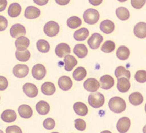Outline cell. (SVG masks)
Instances as JSON below:
<instances>
[{
	"mask_svg": "<svg viewBox=\"0 0 146 133\" xmlns=\"http://www.w3.org/2000/svg\"><path fill=\"white\" fill-rule=\"evenodd\" d=\"M103 40V37L100 34L95 33L93 34L88 39L87 43L90 48L93 50H96L100 47Z\"/></svg>",
	"mask_w": 146,
	"mask_h": 133,
	"instance_id": "6",
	"label": "cell"
},
{
	"mask_svg": "<svg viewBox=\"0 0 146 133\" xmlns=\"http://www.w3.org/2000/svg\"><path fill=\"white\" fill-rule=\"evenodd\" d=\"M116 15L119 20L122 21L127 20L130 17L129 12L128 9L124 7H120L116 9Z\"/></svg>",
	"mask_w": 146,
	"mask_h": 133,
	"instance_id": "32",
	"label": "cell"
},
{
	"mask_svg": "<svg viewBox=\"0 0 146 133\" xmlns=\"http://www.w3.org/2000/svg\"><path fill=\"white\" fill-rule=\"evenodd\" d=\"M10 33L12 38H14L25 36L26 34L25 27L20 23L14 24L10 28Z\"/></svg>",
	"mask_w": 146,
	"mask_h": 133,
	"instance_id": "7",
	"label": "cell"
},
{
	"mask_svg": "<svg viewBox=\"0 0 146 133\" xmlns=\"http://www.w3.org/2000/svg\"><path fill=\"white\" fill-rule=\"evenodd\" d=\"M37 112L40 115H47L50 111V105L44 101H40L36 105Z\"/></svg>",
	"mask_w": 146,
	"mask_h": 133,
	"instance_id": "24",
	"label": "cell"
},
{
	"mask_svg": "<svg viewBox=\"0 0 146 133\" xmlns=\"http://www.w3.org/2000/svg\"><path fill=\"white\" fill-rule=\"evenodd\" d=\"M41 90L44 95L50 96L53 95L56 92V87L53 83L50 82H45L42 85Z\"/></svg>",
	"mask_w": 146,
	"mask_h": 133,
	"instance_id": "28",
	"label": "cell"
},
{
	"mask_svg": "<svg viewBox=\"0 0 146 133\" xmlns=\"http://www.w3.org/2000/svg\"><path fill=\"white\" fill-rule=\"evenodd\" d=\"M6 133H23L20 127L17 125H12L8 126L5 130Z\"/></svg>",
	"mask_w": 146,
	"mask_h": 133,
	"instance_id": "41",
	"label": "cell"
},
{
	"mask_svg": "<svg viewBox=\"0 0 146 133\" xmlns=\"http://www.w3.org/2000/svg\"><path fill=\"white\" fill-rule=\"evenodd\" d=\"M15 56L17 59L21 62H27L30 58L31 54L29 50L20 52L17 50L15 53Z\"/></svg>",
	"mask_w": 146,
	"mask_h": 133,
	"instance_id": "36",
	"label": "cell"
},
{
	"mask_svg": "<svg viewBox=\"0 0 146 133\" xmlns=\"http://www.w3.org/2000/svg\"><path fill=\"white\" fill-rule=\"evenodd\" d=\"M116 54L117 58L120 60H126L128 59L129 57L130 51L126 46L122 45L118 48Z\"/></svg>",
	"mask_w": 146,
	"mask_h": 133,
	"instance_id": "30",
	"label": "cell"
},
{
	"mask_svg": "<svg viewBox=\"0 0 146 133\" xmlns=\"http://www.w3.org/2000/svg\"><path fill=\"white\" fill-rule=\"evenodd\" d=\"M83 18L86 23L90 25H94L99 20L100 13L98 10L95 9H88L84 12Z\"/></svg>",
	"mask_w": 146,
	"mask_h": 133,
	"instance_id": "3",
	"label": "cell"
},
{
	"mask_svg": "<svg viewBox=\"0 0 146 133\" xmlns=\"http://www.w3.org/2000/svg\"><path fill=\"white\" fill-rule=\"evenodd\" d=\"M115 76L117 78H119L121 77H126L129 80L131 78V72L129 70L125 68L124 66H118L116 68L115 71Z\"/></svg>",
	"mask_w": 146,
	"mask_h": 133,
	"instance_id": "35",
	"label": "cell"
},
{
	"mask_svg": "<svg viewBox=\"0 0 146 133\" xmlns=\"http://www.w3.org/2000/svg\"><path fill=\"white\" fill-rule=\"evenodd\" d=\"M34 3H36V5H40V6H42V5H44L47 4L48 3V1H37V0H34Z\"/></svg>",
	"mask_w": 146,
	"mask_h": 133,
	"instance_id": "46",
	"label": "cell"
},
{
	"mask_svg": "<svg viewBox=\"0 0 146 133\" xmlns=\"http://www.w3.org/2000/svg\"><path fill=\"white\" fill-rule=\"evenodd\" d=\"M55 120L53 119L48 118L44 120L43 122V126L44 128L47 130H51L55 128Z\"/></svg>",
	"mask_w": 146,
	"mask_h": 133,
	"instance_id": "39",
	"label": "cell"
},
{
	"mask_svg": "<svg viewBox=\"0 0 146 133\" xmlns=\"http://www.w3.org/2000/svg\"><path fill=\"white\" fill-rule=\"evenodd\" d=\"M22 11V7L17 3H14L10 5L8 9V14L11 18L18 17Z\"/></svg>",
	"mask_w": 146,
	"mask_h": 133,
	"instance_id": "26",
	"label": "cell"
},
{
	"mask_svg": "<svg viewBox=\"0 0 146 133\" xmlns=\"http://www.w3.org/2000/svg\"><path fill=\"white\" fill-rule=\"evenodd\" d=\"M131 88V83L127 78L121 77L117 79V88L118 91L122 93H126Z\"/></svg>",
	"mask_w": 146,
	"mask_h": 133,
	"instance_id": "18",
	"label": "cell"
},
{
	"mask_svg": "<svg viewBox=\"0 0 146 133\" xmlns=\"http://www.w3.org/2000/svg\"><path fill=\"white\" fill-rule=\"evenodd\" d=\"M43 31L47 36L51 38L54 37L60 32V25L55 21H49L44 26Z\"/></svg>",
	"mask_w": 146,
	"mask_h": 133,
	"instance_id": "4",
	"label": "cell"
},
{
	"mask_svg": "<svg viewBox=\"0 0 146 133\" xmlns=\"http://www.w3.org/2000/svg\"><path fill=\"white\" fill-rule=\"evenodd\" d=\"M29 68L27 65L17 64L14 66L13 73L17 78H23L28 75Z\"/></svg>",
	"mask_w": 146,
	"mask_h": 133,
	"instance_id": "8",
	"label": "cell"
},
{
	"mask_svg": "<svg viewBox=\"0 0 146 133\" xmlns=\"http://www.w3.org/2000/svg\"><path fill=\"white\" fill-rule=\"evenodd\" d=\"M89 3H90L91 5L94 6H97V5H100L102 3V0H100V1H92V0H90L89 1Z\"/></svg>",
	"mask_w": 146,
	"mask_h": 133,
	"instance_id": "48",
	"label": "cell"
},
{
	"mask_svg": "<svg viewBox=\"0 0 146 133\" xmlns=\"http://www.w3.org/2000/svg\"><path fill=\"white\" fill-rule=\"evenodd\" d=\"M36 45L38 51L42 53H48L50 50V44L47 41L44 40H38L36 42Z\"/></svg>",
	"mask_w": 146,
	"mask_h": 133,
	"instance_id": "34",
	"label": "cell"
},
{
	"mask_svg": "<svg viewBox=\"0 0 146 133\" xmlns=\"http://www.w3.org/2000/svg\"><path fill=\"white\" fill-rule=\"evenodd\" d=\"M100 84L101 88L108 90L113 87L115 85V80L110 75H103L100 79Z\"/></svg>",
	"mask_w": 146,
	"mask_h": 133,
	"instance_id": "13",
	"label": "cell"
},
{
	"mask_svg": "<svg viewBox=\"0 0 146 133\" xmlns=\"http://www.w3.org/2000/svg\"><path fill=\"white\" fill-rule=\"evenodd\" d=\"M89 35V30L83 27L75 31L74 34V38L75 40L78 41H82L85 40Z\"/></svg>",
	"mask_w": 146,
	"mask_h": 133,
	"instance_id": "27",
	"label": "cell"
},
{
	"mask_svg": "<svg viewBox=\"0 0 146 133\" xmlns=\"http://www.w3.org/2000/svg\"><path fill=\"white\" fill-rule=\"evenodd\" d=\"M75 126L78 131H83L86 128V123L82 119H77L75 120Z\"/></svg>",
	"mask_w": 146,
	"mask_h": 133,
	"instance_id": "40",
	"label": "cell"
},
{
	"mask_svg": "<svg viewBox=\"0 0 146 133\" xmlns=\"http://www.w3.org/2000/svg\"><path fill=\"white\" fill-rule=\"evenodd\" d=\"M18 111L20 116L23 119L30 118L33 113L31 107L27 105H21L19 107Z\"/></svg>",
	"mask_w": 146,
	"mask_h": 133,
	"instance_id": "20",
	"label": "cell"
},
{
	"mask_svg": "<svg viewBox=\"0 0 146 133\" xmlns=\"http://www.w3.org/2000/svg\"><path fill=\"white\" fill-rule=\"evenodd\" d=\"M146 3V1H135L132 0L131 1V5L133 8L135 9H140Z\"/></svg>",
	"mask_w": 146,
	"mask_h": 133,
	"instance_id": "44",
	"label": "cell"
},
{
	"mask_svg": "<svg viewBox=\"0 0 146 133\" xmlns=\"http://www.w3.org/2000/svg\"><path fill=\"white\" fill-rule=\"evenodd\" d=\"M115 28V23L109 20H106L101 22L100 24V29L102 32L106 34L113 32Z\"/></svg>",
	"mask_w": 146,
	"mask_h": 133,
	"instance_id": "19",
	"label": "cell"
},
{
	"mask_svg": "<svg viewBox=\"0 0 146 133\" xmlns=\"http://www.w3.org/2000/svg\"><path fill=\"white\" fill-rule=\"evenodd\" d=\"M86 75V70L82 66L78 67L73 73V78L77 81H81L83 80Z\"/></svg>",
	"mask_w": 146,
	"mask_h": 133,
	"instance_id": "31",
	"label": "cell"
},
{
	"mask_svg": "<svg viewBox=\"0 0 146 133\" xmlns=\"http://www.w3.org/2000/svg\"><path fill=\"white\" fill-rule=\"evenodd\" d=\"M71 53V48L69 45L65 43H61L56 45L55 48V53L60 57L62 58L68 55Z\"/></svg>",
	"mask_w": 146,
	"mask_h": 133,
	"instance_id": "12",
	"label": "cell"
},
{
	"mask_svg": "<svg viewBox=\"0 0 146 133\" xmlns=\"http://www.w3.org/2000/svg\"><path fill=\"white\" fill-rule=\"evenodd\" d=\"M75 113L80 116H85L88 114V108L86 105L82 102H76L73 105Z\"/></svg>",
	"mask_w": 146,
	"mask_h": 133,
	"instance_id": "23",
	"label": "cell"
},
{
	"mask_svg": "<svg viewBox=\"0 0 146 133\" xmlns=\"http://www.w3.org/2000/svg\"><path fill=\"white\" fill-rule=\"evenodd\" d=\"M46 74V70L45 66L41 64H37L34 65L32 69V74L34 78L37 80H41Z\"/></svg>",
	"mask_w": 146,
	"mask_h": 133,
	"instance_id": "5",
	"label": "cell"
},
{
	"mask_svg": "<svg viewBox=\"0 0 146 133\" xmlns=\"http://www.w3.org/2000/svg\"><path fill=\"white\" fill-rule=\"evenodd\" d=\"M9 86V82L7 78L0 75V90L3 91L6 90Z\"/></svg>",
	"mask_w": 146,
	"mask_h": 133,
	"instance_id": "42",
	"label": "cell"
},
{
	"mask_svg": "<svg viewBox=\"0 0 146 133\" xmlns=\"http://www.w3.org/2000/svg\"><path fill=\"white\" fill-rule=\"evenodd\" d=\"M129 103L135 106L141 105L143 102V96L138 92H135L130 94L129 97Z\"/></svg>",
	"mask_w": 146,
	"mask_h": 133,
	"instance_id": "29",
	"label": "cell"
},
{
	"mask_svg": "<svg viewBox=\"0 0 146 133\" xmlns=\"http://www.w3.org/2000/svg\"><path fill=\"white\" fill-rule=\"evenodd\" d=\"M82 24V20L76 16H72L68 18L67 20V25L71 29H76L80 26Z\"/></svg>",
	"mask_w": 146,
	"mask_h": 133,
	"instance_id": "33",
	"label": "cell"
},
{
	"mask_svg": "<svg viewBox=\"0 0 146 133\" xmlns=\"http://www.w3.org/2000/svg\"><path fill=\"white\" fill-rule=\"evenodd\" d=\"M65 63L64 69L67 72H71L74 66L78 64V61L75 57L71 55L65 56L64 59Z\"/></svg>",
	"mask_w": 146,
	"mask_h": 133,
	"instance_id": "25",
	"label": "cell"
},
{
	"mask_svg": "<svg viewBox=\"0 0 146 133\" xmlns=\"http://www.w3.org/2000/svg\"><path fill=\"white\" fill-rule=\"evenodd\" d=\"M109 107L111 111L116 114L123 112L126 109V103L124 100L119 97L111 98L109 101Z\"/></svg>",
	"mask_w": 146,
	"mask_h": 133,
	"instance_id": "1",
	"label": "cell"
},
{
	"mask_svg": "<svg viewBox=\"0 0 146 133\" xmlns=\"http://www.w3.org/2000/svg\"><path fill=\"white\" fill-rule=\"evenodd\" d=\"M15 46L18 51L23 52L27 50L30 44V40L25 36L20 37L15 42Z\"/></svg>",
	"mask_w": 146,
	"mask_h": 133,
	"instance_id": "14",
	"label": "cell"
},
{
	"mask_svg": "<svg viewBox=\"0 0 146 133\" xmlns=\"http://www.w3.org/2000/svg\"><path fill=\"white\" fill-rule=\"evenodd\" d=\"M115 48L114 42L111 40H107L101 46V50L105 53H110L113 52Z\"/></svg>",
	"mask_w": 146,
	"mask_h": 133,
	"instance_id": "37",
	"label": "cell"
},
{
	"mask_svg": "<svg viewBox=\"0 0 146 133\" xmlns=\"http://www.w3.org/2000/svg\"><path fill=\"white\" fill-rule=\"evenodd\" d=\"M51 133H59L58 132H52Z\"/></svg>",
	"mask_w": 146,
	"mask_h": 133,
	"instance_id": "51",
	"label": "cell"
},
{
	"mask_svg": "<svg viewBox=\"0 0 146 133\" xmlns=\"http://www.w3.org/2000/svg\"><path fill=\"white\" fill-rule=\"evenodd\" d=\"M131 120L128 117H124L118 120L116 124L117 130L119 133H126L131 127Z\"/></svg>",
	"mask_w": 146,
	"mask_h": 133,
	"instance_id": "9",
	"label": "cell"
},
{
	"mask_svg": "<svg viewBox=\"0 0 146 133\" xmlns=\"http://www.w3.org/2000/svg\"><path fill=\"white\" fill-rule=\"evenodd\" d=\"M55 1L56 2V3L58 4L59 5H66L68 3H69L70 0H68V1H66V0H65V1H58V0H56Z\"/></svg>",
	"mask_w": 146,
	"mask_h": 133,
	"instance_id": "47",
	"label": "cell"
},
{
	"mask_svg": "<svg viewBox=\"0 0 146 133\" xmlns=\"http://www.w3.org/2000/svg\"><path fill=\"white\" fill-rule=\"evenodd\" d=\"M24 93L29 98H35L38 94V89L36 85L30 83H27L23 87Z\"/></svg>",
	"mask_w": 146,
	"mask_h": 133,
	"instance_id": "11",
	"label": "cell"
},
{
	"mask_svg": "<svg viewBox=\"0 0 146 133\" xmlns=\"http://www.w3.org/2000/svg\"><path fill=\"white\" fill-rule=\"evenodd\" d=\"M7 5V1L6 0H0V12L5 10Z\"/></svg>",
	"mask_w": 146,
	"mask_h": 133,
	"instance_id": "45",
	"label": "cell"
},
{
	"mask_svg": "<svg viewBox=\"0 0 146 133\" xmlns=\"http://www.w3.org/2000/svg\"><path fill=\"white\" fill-rule=\"evenodd\" d=\"M100 133H112L110 131H108V130H105V131H103L101 132Z\"/></svg>",
	"mask_w": 146,
	"mask_h": 133,
	"instance_id": "49",
	"label": "cell"
},
{
	"mask_svg": "<svg viewBox=\"0 0 146 133\" xmlns=\"http://www.w3.org/2000/svg\"><path fill=\"white\" fill-rule=\"evenodd\" d=\"M104 103V96L99 92L91 93L88 97V103L94 108H100L103 106Z\"/></svg>",
	"mask_w": 146,
	"mask_h": 133,
	"instance_id": "2",
	"label": "cell"
},
{
	"mask_svg": "<svg viewBox=\"0 0 146 133\" xmlns=\"http://www.w3.org/2000/svg\"><path fill=\"white\" fill-rule=\"evenodd\" d=\"M73 52L79 58H84L86 57L88 50L86 45L83 44H78L75 45Z\"/></svg>",
	"mask_w": 146,
	"mask_h": 133,
	"instance_id": "22",
	"label": "cell"
},
{
	"mask_svg": "<svg viewBox=\"0 0 146 133\" xmlns=\"http://www.w3.org/2000/svg\"><path fill=\"white\" fill-rule=\"evenodd\" d=\"M135 78L136 81L140 83H144L146 81V72L145 70H140L136 72Z\"/></svg>",
	"mask_w": 146,
	"mask_h": 133,
	"instance_id": "38",
	"label": "cell"
},
{
	"mask_svg": "<svg viewBox=\"0 0 146 133\" xmlns=\"http://www.w3.org/2000/svg\"><path fill=\"white\" fill-rule=\"evenodd\" d=\"M8 26V21L6 18L0 15V32L3 31Z\"/></svg>",
	"mask_w": 146,
	"mask_h": 133,
	"instance_id": "43",
	"label": "cell"
},
{
	"mask_svg": "<svg viewBox=\"0 0 146 133\" xmlns=\"http://www.w3.org/2000/svg\"><path fill=\"white\" fill-rule=\"evenodd\" d=\"M58 87L63 91H68L71 88L73 82L71 79L67 76H62L58 79Z\"/></svg>",
	"mask_w": 146,
	"mask_h": 133,
	"instance_id": "15",
	"label": "cell"
},
{
	"mask_svg": "<svg viewBox=\"0 0 146 133\" xmlns=\"http://www.w3.org/2000/svg\"><path fill=\"white\" fill-rule=\"evenodd\" d=\"M1 118L3 122L7 123H11L15 122L17 119V114L14 110L7 109L3 112Z\"/></svg>",
	"mask_w": 146,
	"mask_h": 133,
	"instance_id": "17",
	"label": "cell"
},
{
	"mask_svg": "<svg viewBox=\"0 0 146 133\" xmlns=\"http://www.w3.org/2000/svg\"><path fill=\"white\" fill-rule=\"evenodd\" d=\"M40 15V10L36 7L29 6L25 9V17L28 19H35Z\"/></svg>",
	"mask_w": 146,
	"mask_h": 133,
	"instance_id": "21",
	"label": "cell"
},
{
	"mask_svg": "<svg viewBox=\"0 0 146 133\" xmlns=\"http://www.w3.org/2000/svg\"><path fill=\"white\" fill-rule=\"evenodd\" d=\"M0 99H1V97H0Z\"/></svg>",
	"mask_w": 146,
	"mask_h": 133,
	"instance_id": "52",
	"label": "cell"
},
{
	"mask_svg": "<svg viewBox=\"0 0 146 133\" xmlns=\"http://www.w3.org/2000/svg\"><path fill=\"white\" fill-rule=\"evenodd\" d=\"M133 33L138 38H145L146 37V22H139L137 23L134 27Z\"/></svg>",
	"mask_w": 146,
	"mask_h": 133,
	"instance_id": "16",
	"label": "cell"
},
{
	"mask_svg": "<svg viewBox=\"0 0 146 133\" xmlns=\"http://www.w3.org/2000/svg\"><path fill=\"white\" fill-rule=\"evenodd\" d=\"M83 87L87 91L94 92L99 89L100 84L96 78H88L84 82Z\"/></svg>",
	"mask_w": 146,
	"mask_h": 133,
	"instance_id": "10",
	"label": "cell"
},
{
	"mask_svg": "<svg viewBox=\"0 0 146 133\" xmlns=\"http://www.w3.org/2000/svg\"><path fill=\"white\" fill-rule=\"evenodd\" d=\"M0 133H4L2 130H0Z\"/></svg>",
	"mask_w": 146,
	"mask_h": 133,
	"instance_id": "50",
	"label": "cell"
}]
</instances>
